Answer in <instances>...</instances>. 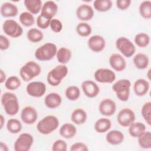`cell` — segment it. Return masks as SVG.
I'll list each match as a JSON object with an SVG mask.
<instances>
[{"mask_svg": "<svg viewBox=\"0 0 151 151\" xmlns=\"http://www.w3.org/2000/svg\"><path fill=\"white\" fill-rule=\"evenodd\" d=\"M1 104L8 115H15L19 111V105L17 96L11 92L4 93L1 96Z\"/></svg>", "mask_w": 151, "mask_h": 151, "instance_id": "obj_1", "label": "cell"}, {"mask_svg": "<svg viewBox=\"0 0 151 151\" xmlns=\"http://www.w3.org/2000/svg\"><path fill=\"white\" fill-rule=\"evenodd\" d=\"M68 73V67L65 64L58 65L48 72L47 77V82L51 86H58Z\"/></svg>", "mask_w": 151, "mask_h": 151, "instance_id": "obj_2", "label": "cell"}, {"mask_svg": "<svg viewBox=\"0 0 151 151\" xmlns=\"http://www.w3.org/2000/svg\"><path fill=\"white\" fill-rule=\"evenodd\" d=\"M59 126L58 118L53 115H48L38 122L37 129L42 134H48L55 130Z\"/></svg>", "mask_w": 151, "mask_h": 151, "instance_id": "obj_3", "label": "cell"}, {"mask_svg": "<svg viewBox=\"0 0 151 151\" xmlns=\"http://www.w3.org/2000/svg\"><path fill=\"white\" fill-rule=\"evenodd\" d=\"M41 71V68L38 63L29 61L20 68L19 75L22 80L28 82L39 76Z\"/></svg>", "mask_w": 151, "mask_h": 151, "instance_id": "obj_4", "label": "cell"}, {"mask_svg": "<svg viewBox=\"0 0 151 151\" xmlns=\"http://www.w3.org/2000/svg\"><path fill=\"white\" fill-rule=\"evenodd\" d=\"M57 52V48L55 44L47 42L37 48L34 55L38 60L48 61L54 58Z\"/></svg>", "mask_w": 151, "mask_h": 151, "instance_id": "obj_5", "label": "cell"}, {"mask_svg": "<svg viewBox=\"0 0 151 151\" xmlns=\"http://www.w3.org/2000/svg\"><path fill=\"white\" fill-rule=\"evenodd\" d=\"M116 46L123 55L127 58L133 55L136 51V47L134 44L129 39L124 37H121L117 39Z\"/></svg>", "mask_w": 151, "mask_h": 151, "instance_id": "obj_6", "label": "cell"}, {"mask_svg": "<svg viewBox=\"0 0 151 151\" xmlns=\"http://www.w3.org/2000/svg\"><path fill=\"white\" fill-rule=\"evenodd\" d=\"M2 29L6 35L12 38L19 37L23 33V29L20 24L11 19H6L4 22Z\"/></svg>", "mask_w": 151, "mask_h": 151, "instance_id": "obj_7", "label": "cell"}, {"mask_svg": "<svg viewBox=\"0 0 151 151\" xmlns=\"http://www.w3.org/2000/svg\"><path fill=\"white\" fill-rule=\"evenodd\" d=\"M34 143L33 136L28 133H21L14 143L15 151H28Z\"/></svg>", "mask_w": 151, "mask_h": 151, "instance_id": "obj_8", "label": "cell"}, {"mask_svg": "<svg viewBox=\"0 0 151 151\" xmlns=\"http://www.w3.org/2000/svg\"><path fill=\"white\" fill-rule=\"evenodd\" d=\"M95 80L101 83H112L116 78L115 73L109 68H100L97 69L94 74Z\"/></svg>", "mask_w": 151, "mask_h": 151, "instance_id": "obj_9", "label": "cell"}, {"mask_svg": "<svg viewBox=\"0 0 151 151\" xmlns=\"http://www.w3.org/2000/svg\"><path fill=\"white\" fill-rule=\"evenodd\" d=\"M136 119L134 112L129 108L122 109L117 116L118 123L123 127H129L133 123Z\"/></svg>", "mask_w": 151, "mask_h": 151, "instance_id": "obj_10", "label": "cell"}, {"mask_svg": "<svg viewBox=\"0 0 151 151\" xmlns=\"http://www.w3.org/2000/svg\"><path fill=\"white\" fill-rule=\"evenodd\" d=\"M26 91L30 96L40 97L46 91V85L41 81H32L27 86Z\"/></svg>", "mask_w": 151, "mask_h": 151, "instance_id": "obj_11", "label": "cell"}, {"mask_svg": "<svg viewBox=\"0 0 151 151\" xmlns=\"http://www.w3.org/2000/svg\"><path fill=\"white\" fill-rule=\"evenodd\" d=\"M38 118V113L35 108L28 106L23 108L21 113V119L26 124L34 123Z\"/></svg>", "mask_w": 151, "mask_h": 151, "instance_id": "obj_12", "label": "cell"}, {"mask_svg": "<svg viewBox=\"0 0 151 151\" xmlns=\"http://www.w3.org/2000/svg\"><path fill=\"white\" fill-rule=\"evenodd\" d=\"M88 48L95 52L102 51L106 47V41L104 38L99 35H94L90 37L87 41Z\"/></svg>", "mask_w": 151, "mask_h": 151, "instance_id": "obj_13", "label": "cell"}, {"mask_svg": "<svg viewBox=\"0 0 151 151\" xmlns=\"http://www.w3.org/2000/svg\"><path fill=\"white\" fill-rule=\"evenodd\" d=\"M100 113L105 116H111L116 111V103L110 99L102 100L99 106Z\"/></svg>", "mask_w": 151, "mask_h": 151, "instance_id": "obj_14", "label": "cell"}, {"mask_svg": "<svg viewBox=\"0 0 151 151\" xmlns=\"http://www.w3.org/2000/svg\"><path fill=\"white\" fill-rule=\"evenodd\" d=\"M77 17L81 21H87L91 20L94 16L93 8L86 4H81L76 9Z\"/></svg>", "mask_w": 151, "mask_h": 151, "instance_id": "obj_15", "label": "cell"}, {"mask_svg": "<svg viewBox=\"0 0 151 151\" xmlns=\"http://www.w3.org/2000/svg\"><path fill=\"white\" fill-rule=\"evenodd\" d=\"M58 11V5L52 1H47L42 5L41 15L51 20Z\"/></svg>", "mask_w": 151, "mask_h": 151, "instance_id": "obj_16", "label": "cell"}, {"mask_svg": "<svg viewBox=\"0 0 151 151\" xmlns=\"http://www.w3.org/2000/svg\"><path fill=\"white\" fill-rule=\"evenodd\" d=\"M81 88L84 94L89 98L96 97L100 92L98 85L91 80L84 81L81 84Z\"/></svg>", "mask_w": 151, "mask_h": 151, "instance_id": "obj_17", "label": "cell"}, {"mask_svg": "<svg viewBox=\"0 0 151 151\" xmlns=\"http://www.w3.org/2000/svg\"><path fill=\"white\" fill-rule=\"evenodd\" d=\"M109 64L113 70L119 72L123 71L126 67V61L124 58L117 53H114L110 55Z\"/></svg>", "mask_w": 151, "mask_h": 151, "instance_id": "obj_18", "label": "cell"}, {"mask_svg": "<svg viewBox=\"0 0 151 151\" xmlns=\"http://www.w3.org/2000/svg\"><path fill=\"white\" fill-rule=\"evenodd\" d=\"M1 14L5 18L15 17L18 12V9L16 5L12 2H6L3 3L0 8Z\"/></svg>", "mask_w": 151, "mask_h": 151, "instance_id": "obj_19", "label": "cell"}, {"mask_svg": "<svg viewBox=\"0 0 151 151\" xmlns=\"http://www.w3.org/2000/svg\"><path fill=\"white\" fill-rule=\"evenodd\" d=\"M149 90V83L143 78H139L133 84V90L137 96H143Z\"/></svg>", "mask_w": 151, "mask_h": 151, "instance_id": "obj_20", "label": "cell"}, {"mask_svg": "<svg viewBox=\"0 0 151 151\" xmlns=\"http://www.w3.org/2000/svg\"><path fill=\"white\" fill-rule=\"evenodd\" d=\"M62 99L60 95L57 93H50L44 99L45 105L49 109H55L60 106Z\"/></svg>", "mask_w": 151, "mask_h": 151, "instance_id": "obj_21", "label": "cell"}, {"mask_svg": "<svg viewBox=\"0 0 151 151\" xmlns=\"http://www.w3.org/2000/svg\"><path fill=\"white\" fill-rule=\"evenodd\" d=\"M124 134L117 130H112L107 132L106 136V141L112 145H117L124 140Z\"/></svg>", "mask_w": 151, "mask_h": 151, "instance_id": "obj_22", "label": "cell"}, {"mask_svg": "<svg viewBox=\"0 0 151 151\" xmlns=\"http://www.w3.org/2000/svg\"><path fill=\"white\" fill-rule=\"evenodd\" d=\"M60 134L65 139H71L77 133V129L76 126L71 123H64L59 130Z\"/></svg>", "mask_w": 151, "mask_h": 151, "instance_id": "obj_23", "label": "cell"}, {"mask_svg": "<svg viewBox=\"0 0 151 151\" xmlns=\"http://www.w3.org/2000/svg\"><path fill=\"white\" fill-rule=\"evenodd\" d=\"M87 115L84 110L80 108H77L73 110L71 115L72 122L78 125L84 124L87 120Z\"/></svg>", "mask_w": 151, "mask_h": 151, "instance_id": "obj_24", "label": "cell"}, {"mask_svg": "<svg viewBox=\"0 0 151 151\" xmlns=\"http://www.w3.org/2000/svg\"><path fill=\"white\" fill-rule=\"evenodd\" d=\"M111 127V122L107 118H100L94 124V130L99 133H104L109 131Z\"/></svg>", "mask_w": 151, "mask_h": 151, "instance_id": "obj_25", "label": "cell"}, {"mask_svg": "<svg viewBox=\"0 0 151 151\" xmlns=\"http://www.w3.org/2000/svg\"><path fill=\"white\" fill-rule=\"evenodd\" d=\"M129 127V133L134 138L140 136L146 131V126L141 122H133Z\"/></svg>", "mask_w": 151, "mask_h": 151, "instance_id": "obj_26", "label": "cell"}, {"mask_svg": "<svg viewBox=\"0 0 151 151\" xmlns=\"http://www.w3.org/2000/svg\"><path fill=\"white\" fill-rule=\"evenodd\" d=\"M133 63L136 67L139 70H143L147 67L149 59L147 55L143 53H137L133 57Z\"/></svg>", "mask_w": 151, "mask_h": 151, "instance_id": "obj_27", "label": "cell"}, {"mask_svg": "<svg viewBox=\"0 0 151 151\" xmlns=\"http://www.w3.org/2000/svg\"><path fill=\"white\" fill-rule=\"evenodd\" d=\"M24 4L29 12L32 14L39 13L42 6L41 0H25Z\"/></svg>", "mask_w": 151, "mask_h": 151, "instance_id": "obj_28", "label": "cell"}, {"mask_svg": "<svg viewBox=\"0 0 151 151\" xmlns=\"http://www.w3.org/2000/svg\"><path fill=\"white\" fill-rule=\"evenodd\" d=\"M71 51L66 47H61L57 50L56 56L58 61L61 64H65L69 62L71 58Z\"/></svg>", "mask_w": 151, "mask_h": 151, "instance_id": "obj_29", "label": "cell"}, {"mask_svg": "<svg viewBox=\"0 0 151 151\" xmlns=\"http://www.w3.org/2000/svg\"><path fill=\"white\" fill-rule=\"evenodd\" d=\"M27 39L31 42L37 43L41 41L44 37L43 34L38 29L35 28L29 29L27 33Z\"/></svg>", "mask_w": 151, "mask_h": 151, "instance_id": "obj_30", "label": "cell"}, {"mask_svg": "<svg viewBox=\"0 0 151 151\" xmlns=\"http://www.w3.org/2000/svg\"><path fill=\"white\" fill-rule=\"evenodd\" d=\"M112 1L111 0H96L93 2L94 9L99 12H106L109 11L112 7Z\"/></svg>", "mask_w": 151, "mask_h": 151, "instance_id": "obj_31", "label": "cell"}, {"mask_svg": "<svg viewBox=\"0 0 151 151\" xmlns=\"http://www.w3.org/2000/svg\"><path fill=\"white\" fill-rule=\"evenodd\" d=\"M140 15L143 18L150 19L151 18V1L149 0L142 1L139 7Z\"/></svg>", "mask_w": 151, "mask_h": 151, "instance_id": "obj_32", "label": "cell"}, {"mask_svg": "<svg viewBox=\"0 0 151 151\" xmlns=\"http://www.w3.org/2000/svg\"><path fill=\"white\" fill-rule=\"evenodd\" d=\"M22 124L17 119H10L6 123V129L12 134H17L22 130Z\"/></svg>", "mask_w": 151, "mask_h": 151, "instance_id": "obj_33", "label": "cell"}, {"mask_svg": "<svg viewBox=\"0 0 151 151\" xmlns=\"http://www.w3.org/2000/svg\"><path fill=\"white\" fill-rule=\"evenodd\" d=\"M131 82L128 79H121L116 81L112 86L113 90L116 93L122 92L123 91L130 89Z\"/></svg>", "mask_w": 151, "mask_h": 151, "instance_id": "obj_34", "label": "cell"}, {"mask_svg": "<svg viewBox=\"0 0 151 151\" xmlns=\"http://www.w3.org/2000/svg\"><path fill=\"white\" fill-rule=\"evenodd\" d=\"M134 42L139 47L144 48L147 47L150 43L149 35L145 32H140L134 37Z\"/></svg>", "mask_w": 151, "mask_h": 151, "instance_id": "obj_35", "label": "cell"}, {"mask_svg": "<svg viewBox=\"0 0 151 151\" xmlns=\"http://www.w3.org/2000/svg\"><path fill=\"white\" fill-rule=\"evenodd\" d=\"M137 139L139 145L142 148L150 149L151 147V133L149 131H145Z\"/></svg>", "mask_w": 151, "mask_h": 151, "instance_id": "obj_36", "label": "cell"}, {"mask_svg": "<svg viewBox=\"0 0 151 151\" xmlns=\"http://www.w3.org/2000/svg\"><path fill=\"white\" fill-rule=\"evenodd\" d=\"M76 32L81 37H86L90 35L91 33V27L87 22H82L78 23L76 26Z\"/></svg>", "mask_w": 151, "mask_h": 151, "instance_id": "obj_37", "label": "cell"}, {"mask_svg": "<svg viewBox=\"0 0 151 151\" xmlns=\"http://www.w3.org/2000/svg\"><path fill=\"white\" fill-rule=\"evenodd\" d=\"M19 19L21 24L25 27H30L35 22V18L33 15L27 11L21 13L19 17Z\"/></svg>", "mask_w": 151, "mask_h": 151, "instance_id": "obj_38", "label": "cell"}, {"mask_svg": "<svg viewBox=\"0 0 151 151\" xmlns=\"http://www.w3.org/2000/svg\"><path fill=\"white\" fill-rule=\"evenodd\" d=\"M65 95L69 100L74 101L79 98L80 96V90L77 86H71L66 88Z\"/></svg>", "mask_w": 151, "mask_h": 151, "instance_id": "obj_39", "label": "cell"}, {"mask_svg": "<svg viewBox=\"0 0 151 151\" xmlns=\"http://www.w3.org/2000/svg\"><path fill=\"white\" fill-rule=\"evenodd\" d=\"M21 84L19 78L15 76H10L5 81V87L9 90H15L18 88Z\"/></svg>", "mask_w": 151, "mask_h": 151, "instance_id": "obj_40", "label": "cell"}, {"mask_svg": "<svg viewBox=\"0 0 151 151\" xmlns=\"http://www.w3.org/2000/svg\"><path fill=\"white\" fill-rule=\"evenodd\" d=\"M141 113L146 122L150 126L151 124V102L147 101L143 104L141 109Z\"/></svg>", "mask_w": 151, "mask_h": 151, "instance_id": "obj_41", "label": "cell"}, {"mask_svg": "<svg viewBox=\"0 0 151 151\" xmlns=\"http://www.w3.org/2000/svg\"><path fill=\"white\" fill-rule=\"evenodd\" d=\"M67 150V144L64 140H57L52 144V150L53 151H66Z\"/></svg>", "mask_w": 151, "mask_h": 151, "instance_id": "obj_42", "label": "cell"}, {"mask_svg": "<svg viewBox=\"0 0 151 151\" xmlns=\"http://www.w3.org/2000/svg\"><path fill=\"white\" fill-rule=\"evenodd\" d=\"M50 21H51L50 19H47V18L42 17V15H40L37 18L36 23H37V26L40 28L45 29L47 28L50 26Z\"/></svg>", "mask_w": 151, "mask_h": 151, "instance_id": "obj_43", "label": "cell"}, {"mask_svg": "<svg viewBox=\"0 0 151 151\" xmlns=\"http://www.w3.org/2000/svg\"><path fill=\"white\" fill-rule=\"evenodd\" d=\"M50 27L53 32L58 33L63 29V24L59 19L54 18L51 20Z\"/></svg>", "mask_w": 151, "mask_h": 151, "instance_id": "obj_44", "label": "cell"}, {"mask_svg": "<svg viewBox=\"0 0 151 151\" xmlns=\"http://www.w3.org/2000/svg\"><path fill=\"white\" fill-rule=\"evenodd\" d=\"M71 151H88V146L83 142H76L73 143L70 147Z\"/></svg>", "mask_w": 151, "mask_h": 151, "instance_id": "obj_45", "label": "cell"}, {"mask_svg": "<svg viewBox=\"0 0 151 151\" xmlns=\"http://www.w3.org/2000/svg\"><path fill=\"white\" fill-rule=\"evenodd\" d=\"M131 2V0H117L116 2V4L119 9L125 10L130 6Z\"/></svg>", "mask_w": 151, "mask_h": 151, "instance_id": "obj_46", "label": "cell"}, {"mask_svg": "<svg viewBox=\"0 0 151 151\" xmlns=\"http://www.w3.org/2000/svg\"><path fill=\"white\" fill-rule=\"evenodd\" d=\"M10 46V41L9 39L3 35H0V49L1 50H6L9 48Z\"/></svg>", "mask_w": 151, "mask_h": 151, "instance_id": "obj_47", "label": "cell"}, {"mask_svg": "<svg viewBox=\"0 0 151 151\" xmlns=\"http://www.w3.org/2000/svg\"><path fill=\"white\" fill-rule=\"evenodd\" d=\"M116 97L122 101H126L129 100L130 96V89L120 93H116Z\"/></svg>", "mask_w": 151, "mask_h": 151, "instance_id": "obj_48", "label": "cell"}, {"mask_svg": "<svg viewBox=\"0 0 151 151\" xmlns=\"http://www.w3.org/2000/svg\"><path fill=\"white\" fill-rule=\"evenodd\" d=\"M6 74L2 69L0 70V83L2 84L6 81Z\"/></svg>", "mask_w": 151, "mask_h": 151, "instance_id": "obj_49", "label": "cell"}, {"mask_svg": "<svg viewBox=\"0 0 151 151\" xmlns=\"http://www.w3.org/2000/svg\"><path fill=\"white\" fill-rule=\"evenodd\" d=\"M9 149L7 146V145L3 143L2 142H0V150L1 151H8Z\"/></svg>", "mask_w": 151, "mask_h": 151, "instance_id": "obj_50", "label": "cell"}, {"mask_svg": "<svg viewBox=\"0 0 151 151\" xmlns=\"http://www.w3.org/2000/svg\"><path fill=\"white\" fill-rule=\"evenodd\" d=\"M5 123V118L2 114L0 115V129H2Z\"/></svg>", "mask_w": 151, "mask_h": 151, "instance_id": "obj_51", "label": "cell"}]
</instances>
